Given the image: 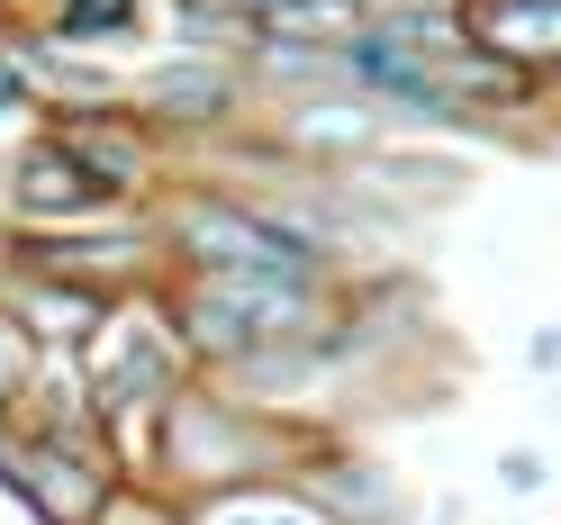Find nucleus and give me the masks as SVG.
Masks as SVG:
<instances>
[{"label":"nucleus","mask_w":561,"mask_h":525,"mask_svg":"<svg viewBox=\"0 0 561 525\" xmlns=\"http://www.w3.org/2000/svg\"><path fill=\"white\" fill-rule=\"evenodd\" d=\"M0 118H46V91H37V73H27L10 27H0Z\"/></svg>","instance_id":"2eb2a0df"},{"label":"nucleus","mask_w":561,"mask_h":525,"mask_svg":"<svg viewBox=\"0 0 561 525\" xmlns=\"http://www.w3.org/2000/svg\"><path fill=\"white\" fill-rule=\"evenodd\" d=\"M453 19H462L471 46L535 73L543 91H561V0H453Z\"/></svg>","instance_id":"6e6552de"},{"label":"nucleus","mask_w":561,"mask_h":525,"mask_svg":"<svg viewBox=\"0 0 561 525\" xmlns=\"http://www.w3.org/2000/svg\"><path fill=\"white\" fill-rule=\"evenodd\" d=\"M37 372H46V344L27 335V318L10 308V290H0V416H19V399L37 390Z\"/></svg>","instance_id":"4468645a"},{"label":"nucleus","mask_w":561,"mask_h":525,"mask_svg":"<svg viewBox=\"0 0 561 525\" xmlns=\"http://www.w3.org/2000/svg\"><path fill=\"white\" fill-rule=\"evenodd\" d=\"M46 136H55V146L73 155L118 208H154V199L172 191V172H182V163H172V146H163L146 118H136V100H100V110H46Z\"/></svg>","instance_id":"39448f33"},{"label":"nucleus","mask_w":561,"mask_h":525,"mask_svg":"<svg viewBox=\"0 0 561 525\" xmlns=\"http://www.w3.org/2000/svg\"><path fill=\"white\" fill-rule=\"evenodd\" d=\"M10 308L27 318V335L46 344V354H82V344L100 335V318H110L118 299H100V290H82V282H46V272H10Z\"/></svg>","instance_id":"9d476101"},{"label":"nucleus","mask_w":561,"mask_h":525,"mask_svg":"<svg viewBox=\"0 0 561 525\" xmlns=\"http://www.w3.org/2000/svg\"><path fill=\"white\" fill-rule=\"evenodd\" d=\"M0 227H10V146H0Z\"/></svg>","instance_id":"6ab92c4d"},{"label":"nucleus","mask_w":561,"mask_h":525,"mask_svg":"<svg viewBox=\"0 0 561 525\" xmlns=\"http://www.w3.org/2000/svg\"><path fill=\"white\" fill-rule=\"evenodd\" d=\"M327 444H344V426L327 416H290V408H254L244 390L191 372L182 390L154 408V444H146V471L163 499H227V489H263V480H299Z\"/></svg>","instance_id":"f257e3e1"},{"label":"nucleus","mask_w":561,"mask_h":525,"mask_svg":"<svg viewBox=\"0 0 561 525\" xmlns=\"http://www.w3.org/2000/svg\"><path fill=\"white\" fill-rule=\"evenodd\" d=\"M118 453L110 444H55V435H27L10 444V463H0V489L37 516V525H100V507L118 499Z\"/></svg>","instance_id":"423d86ee"},{"label":"nucleus","mask_w":561,"mask_h":525,"mask_svg":"<svg viewBox=\"0 0 561 525\" xmlns=\"http://www.w3.org/2000/svg\"><path fill=\"white\" fill-rule=\"evenodd\" d=\"M244 19H254L263 46H318V55L354 46L363 27H371L363 0H244Z\"/></svg>","instance_id":"9b49d317"},{"label":"nucleus","mask_w":561,"mask_h":525,"mask_svg":"<svg viewBox=\"0 0 561 525\" xmlns=\"http://www.w3.org/2000/svg\"><path fill=\"white\" fill-rule=\"evenodd\" d=\"M110 208L118 199L100 191L46 127L10 146V227H91V218H110Z\"/></svg>","instance_id":"0eeeda50"},{"label":"nucleus","mask_w":561,"mask_h":525,"mask_svg":"<svg viewBox=\"0 0 561 525\" xmlns=\"http://www.w3.org/2000/svg\"><path fill=\"white\" fill-rule=\"evenodd\" d=\"M525 363H535V372H561V327H543L535 344H525Z\"/></svg>","instance_id":"a211bd4d"},{"label":"nucleus","mask_w":561,"mask_h":525,"mask_svg":"<svg viewBox=\"0 0 561 525\" xmlns=\"http://www.w3.org/2000/svg\"><path fill=\"white\" fill-rule=\"evenodd\" d=\"M344 282H218V272H172L163 282V318L182 335V354L199 372H236L263 344H299L335 318Z\"/></svg>","instance_id":"7ed1b4c3"},{"label":"nucleus","mask_w":561,"mask_h":525,"mask_svg":"<svg viewBox=\"0 0 561 525\" xmlns=\"http://www.w3.org/2000/svg\"><path fill=\"white\" fill-rule=\"evenodd\" d=\"M127 100H136V118H146L163 146H172V163L263 118L254 73H244V64H227V55H163V64H146V73L127 82Z\"/></svg>","instance_id":"20e7f679"},{"label":"nucleus","mask_w":561,"mask_h":525,"mask_svg":"<svg viewBox=\"0 0 561 525\" xmlns=\"http://www.w3.org/2000/svg\"><path fill=\"white\" fill-rule=\"evenodd\" d=\"M299 489L327 507V525H408V489H399V471H380L371 453H354V444H327L318 463L299 471Z\"/></svg>","instance_id":"1a4fd4ad"},{"label":"nucleus","mask_w":561,"mask_h":525,"mask_svg":"<svg viewBox=\"0 0 561 525\" xmlns=\"http://www.w3.org/2000/svg\"><path fill=\"white\" fill-rule=\"evenodd\" d=\"M100 525H182V499H163L154 480H118V499L100 507Z\"/></svg>","instance_id":"dca6fc26"},{"label":"nucleus","mask_w":561,"mask_h":525,"mask_svg":"<svg viewBox=\"0 0 561 525\" xmlns=\"http://www.w3.org/2000/svg\"><path fill=\"white\" fill-rule=\"evenodd\" d=\"M27 27H46L64 46H127L146 27V0H37Z\"/></svg>","instance_id":"ddd939ff"},{"label":"nucleus","mask_w":561,"mask_h":525,"mask_svg":"<svg viewBox=\"0 0 561 525\" xmlns=\"http://www.w3.org/2000/svg\"><path fill=\"white\" fill-rule=\"evenodd\" d=\"M154 236L172 272H218V282H344V263L308 227H290L263 191H227L199 172H172L154 199Z\"/></svg>","instance_id":"f03ea898"},{"label":"nucleus","mask_w":561,"mask_h":525,"mask_svg":"<svg viewBox=\"0 0 561 525\" xmlns=\"http://www.w3.org/2000/svg\"><path fill=\"white\" fill-rule=\"evenodd\" d=\"M182 525H327V507L299 480H263V489H227V499L182 507Z\"/></svg>","instance_id":"f8f14e48"},{"label":"nucleus","mask_w":561,"mask_h":525,"mask_svg":"<svg viewBox=\"0 0 561 525\" xmlns=\"http://www.w3.org/2000/svg\"><path fill=\"white\" fill-rule=\"evenodd\" d=\"M499 480L516 489V499H535V489H543L552 471H543V453H525V444H507V453H499Z\"/></svg>","instance_id":"f3484780"}]
</instances>
